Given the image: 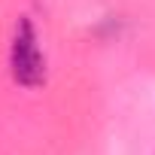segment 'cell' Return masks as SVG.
<instances>
[{
	"label": "cell",
	"mask_w": 155,
	"mask_h": 155,
	"mask_svg": "<svg viewBox=\"0 0 155 155\" xmlns=\"http://www.w3.org/2000/svg\"><path fill=\"white\" fill-rule=\"evenodd\" d=\"M9 67H12V79L25 88H37L46 82V55L40 49V37L37 28L21 18L12 37V49H9Z\"/></svg>",
	"instance_id": "obj_1"
}]
</instances>
